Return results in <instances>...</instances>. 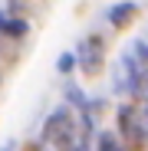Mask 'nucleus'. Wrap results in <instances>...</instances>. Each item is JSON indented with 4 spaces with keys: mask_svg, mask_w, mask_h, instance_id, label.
I'll list each match as a JSON object with an SVG mask.
<instances>
[{
    "mask_svg": "<svg viewBox=\"0 0 148 151\" xmlns=\"http://www.w3.org/2000/svg\"><path fill=\"white\" fill-rule=\"evenodd\" d=\"M138 4H135V0H115V4L105 10V23H109V27L112 30H129L132 27V23L138 20Z\"/></svg>",
    "mask_w": 148,
    "mask_h": 151,
    "instance_id": "nucleus-4",
    "label": "nucleus"
},
{
    "mask_svg": "<svg viewBox=\"0 0 148 151\" xmlns=\"http://www.w3.org/2000/svg\"><path fill=\"white\" fill-rule=\"evenodd\" d=\"M129 53L135 56V63H138V66H145V69H148V43H145V40H135Z\"/></svg>",
    "mask_w": 148,
    "mask_h": 151,
    "instance_id": "nucleus-8",
    "label": "nucleus"
},
{
    "mask_svg": "<svg viewBox=\"0 0 148 151\" xmlns=\"http://www.w3.org/2000/svg\"><path fill=\"white\" fill-rule=\"evenodd\" d=\"M115 135L125 145V151H145L148 148V125H145L142 109L135 102L115 105Z\"/></svg>",
    "mask_w": 148,
    "mask_h": 151,
    "instance_id": "nucleus-1",
    "label": "nucleus"
},
{
    "mask_svg": "<svg viewBox=\"0 0 148 151\" xmlns=\"http://www.w3.org/2000/svg\"><path fill=\"white\" fill-rule=\"evenodd\" d=\"M30 20L27 17H17L10 10H0V36H4L7 43H20V40H27L30 36Z\"/></svg>",
    "mask_w": 148,
    "mask_h": 151,
    "instance_id": "nucleus-5",
    "label": "nucleus"
},
{
    "mask_svg": "<svg viewBox=\"0 0 148 151\" xmlns=\"http://www.w3.org/2000/svg\"><path fill=\"white\" fill-rule=\"evenodd\" d=\"M4 151H10V148H4Z\"/></svg>",
    "mask_w": 148,
    "mask_h": 151,
    "instance_id": "nucleus-9",
    "label": "nucleus"
},
{
    "mask_svg": "<svg viewBox=\"0 0 148 151\" xmlns=\"http://www.w3.org/2000/svg\"><path fill=\"white\" fill-rule=\"evenodd\" d=\"M43 141L53 148V151H72V145L79 141V125H76L72 109L66 102L49 112V118L43 125Z\"/></svg>",
    "mask_w": 148,
    "mask_h": 151,
    "instance_id": "nucleus-2",
    "label": "nucleus"
},
{
    "mask_svg": "<svg viewBox=\"0 0 148 151\" xmlns=\"http://www.w3.org/2000/svg\"><path fill=\"white\" fill-rule=\"evenodd\" d=\"M76 69L86 76V79H92V76H99L105 69V36L102 33H89L79 49H76Z\"/></svg>",
    "mask_w": 148,
    "mask_h": 151,
    "instance_id": "nucleus-3",
    "label": "nucleus"
},
{
    "mask_svg": "<svg viewBox=\"0 0 148 151\" xmlns=\"http://www.w3.org/2000/svg\"><path fill=\"white\" fill-rule=\"evenodd\" d=\"M95 151H125V145L118 141L115 132H99V138H95Z\"/></svg>",
    "mask_w": 148,
    "mask_h": 151,
    "instance_id": "nucleus-6",
    "label": "nucleus"
},
{
    "mask_svg": "<svg viewBox=\"0 0 148 151\" xmlns=\"http://www.w3.org/2000/svg\"><path fill=\"white\" fill-rule=\"evenodd\" d=\"M56 72L69 79V76L76 72V53H59V59H56Z\"/></svg>",
    "mask_w": 148,
    "mask_h": 151,
    "instance_id": "nucleus-7",
    "label": "nucleus"
}]
</instances>
